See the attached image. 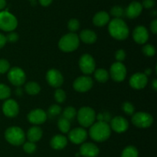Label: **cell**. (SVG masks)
I'll use <instances>...</instances> for the list:
<instances>
[{
	"mask_svg": "<svg viewBox=\"0 0 157 157\" xmlns=\"http://www.w3.org/2000/svg\"><path fill=\"white\" fill-rule=\"evenodd\" d=\"M108 31L113 38L117 40H124L129 36L130 30L127 23L122 18H114L110 22Z\"/></svg>",
	"mask_w": 157,
	"mask_h": 157,
	"instance_id": "obj_1",
	"label": "cell"
},
{
	"mask_svg": "<svg viewBox=\"0 0 157 157\" xmlns=\"http://www.w3.org/2000/svg\"><path fill=\"white\" fill-rule=\"evenodd\" d=\"M89 134L92 139L96 142H104L108 139L111 134V129L108 123L104 122L94 123L90 126Z\"/></svg>",
	"mask_w": 157,
	"mask_h": 157,
	"instance_id": "obj_2",
	"label": "cell"
},
{
	"mask_svg": "<svg viewBox=\"0 0 157 157\" xmlns=\"http://www.w3.org/2000/svg\"><path fill=\"white\" fill-rule=\"evenodd\" d=\"M80 44V38L75 32H70L61 37L58 42V47L61 51L65 52H73L76 50Z\"/></svg>",
	"mask_w": 157,
	"mask_h": 157,
	"instance_id": "obj_3",
	"label": "cell"
},
{
	"mask_svg": "<svg viewBox=\"0 0 157 157\" xmlns=\"http://www.w3.org/2000/svg\"><path fill=\"white\" fill-rule=\"evenodd\" d=\"M5 138L8 143L13 146H21L25 139V134L18 126H11L6 130Z\"/></svg>",
	"mask_w": 157,
	"mask_h": 157,
	"instance_id": "obj_4",
	"label": "cell"
},
{
	"mask_svg": "<svg viewBox=\"0 0 157 157\" xmlns=\"http://www.w3.org/2000/svg\"><path fill=\"white\" fill-rule=\"evenodd\" d=\"M77 115L78 122L83 127H90L96 119L95 111L88 106L81 107L78 110Z\"/></svg>",
	"mask_w": 157,
	"mask_h": 157,
	"instance_id": "obj_5",
	"label": "cell"
},
{
	"mask_svg": "<svg viewBox=\"0 0 157 157\" xmlns=\"http://www.w3.org/2000/svg\"><path fill=\"white\" fill-rule=\"evenodd\" d=\"M18 26L16 17L7 11L0 12V29L6 32H12Z\"/></svg>",
	"mask_w": 157,
	"mask_h": 157,
	"instance_id": "obj_6",
	"label": "cell"
},
{
	"mask_svg": "<svg viewBox=\"0 0 157 157\" xmlns=\"http://www.w3.org/2000/svg\"><path fill=\"white\" fill-rule=\"evenodd\" d=\"M132 123L135 126L141 129L148 128L153 124V118L150 114L144 112H139L134 113L132 117Z\"/></svg>",
	"mask_w": 157,
	"mask_h": 157,
	"instance_id": "obj_7",
	"label": "cell"
},
{
	"mask_svg": "<svg viewBox=\"0 0 157 157\" xmlns=\"http://www.w3.org/2000/svg\"><path fill=\"white\" fill-rule=\"evenodd\" d=\"M8 78L13 86L19 87L25 82L26 75L23 69L16 66L9 69L8 72Z\"/></svg>",
	"mask_w": 157,
	"mask_h": 157,
	"instance_id": "obj_8",
	"label": "cell"
},
{
	"mask_svg": "<svg viewBox=\"0 0 157 157\" xmlns=\"http://www.w3.org/2000/svg\"><path fill=\"white\" fill-rule=\"evenodd\" d=\"M79 67L83 73L86 75L93 73L95 71L96 63L94 59L90 54H84L79 60Z\"/></svg>",
	"mask_w": 157,
	"mask_h": 157,
	"instance_id": "obj_9",
	"label": "cell"
},
{
	"mask_svg": "<svg viewBox=\"0 0 157 157\" xmlns=\"http://www.w3.org/2000/svg\"><path fill=\"white\" fill-rule=\"evenodd\" d=\"M110 74L114 81L122 82L127 76V69L122 62H116L110 66Z\"/></svg>",
	"mask_w": 157,
	"mask_h": 157,
	"instance_id": "obj_10",
	"label": "cell"
},
{
	"mask_svg": "<svg viewBox=\"0 0 157 157\" xmlns=\"http://www.w3.org/2000/svg\"><path fill=\"white\" fill-rule=\"evenodd\" d=\"M94 85L93 79L90 77L83 75L77 78L73 84L74 89L79 92H86L90 90Z\"/></svg>",
	"mask_w": 157,
	"mask_h": 157,
	"instance_id": "obj_11",
	"label": "cell"
},
{
	"mask_svg": "<svg viewBox=\"0 0 157 157\" xmlns=\"http://www.w3.org/2000/svg\"><path fill=\"white\" fill-rule=\"evenodd\" d=\"M46 80L51 86L54 88H59L64 83L62 74L58 69H52L46 74Z\"/></svg>",
	"mask_w": 157,
	"mask_h": 157,
	"instance_id": "obj_12",
	"label": "cell"
},
{
	"mask_svg": "<svg viewBox=\"0 0 157 157\" xmlns=\"http://www.w3.org/2000/svg\"><path fill=\"white\" fill-rule=\"evenodd\" d=\"M87 132L84 128L78 127L68 132V139L75 144H81L87 139Z\"/></svg>",
	"mask_w": 157,
	"mask_h": 157,
	"instance_id": "obj_13",
	"label": "cell"
},
{
	"mask_svg": "<svg viewBox=\"0 0 157 157\" xmlns=\"http://www.w3.org/2000/svg\"><path fill=\"white\" fill-rule=\"evenodd\" d=\"M2 112L6 116L9 118L15 117L19 112V106L15 100L9 99L2 105Z\"/></svg>",
	"mask_w": 157,
	"mask_h": 157,
	"instance_id": "obj_14",
	"label": "cell"
},
{
	"mask_svg": "<svg viewBox=\"0 0 157 157\" xmlns=\"http://www.w3.org/2000/svg\"><path fill=\"white\" fill-rule=\"evenodd\" d=\"M110 129L116 132L122 133L127 131L129 127L128 121L124 117L117 115L110 119Z\"/></svg>",
	"mask_w": 157,
	"mask_h": 157,
	"instance_id": "obj_15",
	"label": "cell"
},
{
	"mask_svg": "<svg viewBox=\"0 0 157 157\" xmlns=\"http://www.w3.org/2000/svg\"><path fill=\"white\" fill-rule=\"evenodd\" d=\"M130 85L135 89H142L146 87L148 83V78L142 72H136L130 78Z\"/></svg>",
	"mask_w": 157,
	"mask_h": 157,
	"instance_id": "obj_16",
	"label": "cell"
},
{
	"mask_svg": "<svg viewBox=\"0 0 157 157\" xmlns=\"http://www.w3.org/2000/svg\"><path fill=\"white\" fill-rule=\"evenodd\" d=\"M47 119V113L41 109H35L28 114V120L35 125L43 124Z\"/></svg>",
	"mask_w": 157,
	"mask_h": 157,
	"instance_id": "obj_17",
	"label": "cell"
},
{
	"mask_svg": "<svg viewBox=\"0 0 157 157\" xmlns=\"http://www.w3.org/2000/svg\"><path fill=\"white\" fill-rule=\"evenodd\" d=\"M99 152V148L92 143H82L80 147V155L84 157H97Z\"/></svg>",
	"mask_w": 157,
	"mask_h": 157,
	"instance_id": "obj_18",
	"label": "cell"
},
{
	"mask_svg": "<svg viewBox=\"0 0 157 157\" xmlns=\"http://www.w3.org/2000/svg\"><path fill=\"white\" fill-rule=\"evenodd\" d=\"M133 38L138 44H144L149 38V32L146 27L138 26L134 29L133 32Z\"/></svg>",
	"mask_w": 157,
	"mask_h": 157,
	"instance_id": "obj_19",
	"label": "cell"
},
{
	"mask_svg": "<svg viewBox=\"0 0 157 157\" xmlns=\"http://www.w3.org/2000/svg\"><path fill=\"white\" fill-rule=\"evenodd\" d=\"M142 4L138 2H132L125 10V15L129 18H135L139 16L143 11Z\"/></svg>",
	"mask_w": 157,
	"mask_h": 157,
	"instance_id": "obj_20",
	"label": "cell"
},
{
	"mask_svg": "<svg viewBox=\"0 0 157 157\" xmlns=\"http://www.w3.org/2000/svg\"><path fill=\"white\" fill-rule=\"evenodd\" d=\"M50 144L54 149L56 150L62 149L67 146V139L63 135H55L51 139Z\"/></svg>",
	"mask_w": 157,
	"mask_h": 157,
	"instance_id": "obj_21",
	"label": "cell"
},
{
	"mask_svg": "<svg viewBox=\"0 0 157 157\" xmlns=\"http://www.w3.org/2000/svg\"><path fill=\"white\" fill-rule=\"evenodd\" d=\"M110 21V15H108L107 12L101 11L94 15L93 18V22L95 26L102 27L106 26Z\"/></svg>",
	"mask_w": 157,
	"mask_h": 157,
	"instance_id": "obj_22",
	"label": "cell"
},
{
	"mask_svg": "<svg viewBox=\"0 0 157 157\" xmlns=\"http://www.w3.org/2000/svg\"><path fill=\"white\" fill-rule=\"evenodd\" d=\"M42 134L43 132L41 128L38 126H32L28 130L27 138L29 141L36 143L41 139V138L42 137Z\"/></svg>",
	"mask_w": 157,
	"mask_h": 157,
	"instance_id": "obj_23",
	"label": "cell"
},
{
	"mask_svg": "<svg viewBox=\"0 0 157 157\" xmlns=\"http://www.w3.org/2000/svg\"><path fill=\"white\" fill-rule=\"evenodd\" d=\"M80 38L86 44H93L97 41V34L90 29H84L80 34Z\"/></svg>",
	"mask_w": 157,
	"mask_h": 157,
	"instance_id": "obj_24",
	"label": "cell"
},
{
	"mask_svg": "<svg viewBox=\"0 0 157 157\" xmlns=\"http://www.w3.org/2000/svg\"><path fill=\"white\" fill-rule=\"evenodd\" d=\"M25 89L28 94L33 95L39 93L41 91V87H40L39 84L35 82H29V83H26Z\"/></svg>",
	"mask_w": 157,
	"mask_h": 157,
	"instance_id": "obj_25",
	"label": "cell"
},
{
	"mask_svg": "<svg viewBox=\"0 0 157 157\" xmlns=\"http://www.w3.org/2000/svg\"><path fill=\"white\" fill-rule=\"evenodd\" d=\"M94 78L99 83H106L109 78V72L104 69H98L94 72Z\"/></svg>",
	"mask_w": 157,
	"mask_h": 157,
	"instance_id": "obj_26",
	"label": "cell"
},
{
	"mask_svg": "<svg viewBox=\"0 0 157 157\" xmlns=\"http://www.w3.org/2000/svg\"><path fill=\"white\" fill-rule=\"evenodd\" d=\"M58 126L59 130L63 133H67L71 129V123L70 120L61 117L58 122Z\"/></svg>",
	"mask_w": 157,
	"mask_h": 157,
	"instance_id": "obj_27",
	"label": "cell"
},
{
	"mask_svg": "<svg viewBox=\"0 0 157 157\" xmlns=\"http://www.w3.org/2000/svg\"><path fill=\"white\" fill-rule=\"evenodd\" d=\"M121 157H139V152L135 146H128L123 150Z\"/></svg>",
	"mask_w": 157,
	"mask_h": 157,
	"instance_id": "obj_28",
	"label": "cell"
},
{
	"mask_svg": "<svg viewBox=\"0 0 157 157\" xmlns=\"http://www.w3.org/2000/svg\"><path fill=\"white\" fill-rule=\"evenodd\" d=\"M77 115V110L75 108L72 107V106H68L66 108L63 112V116L64 118L67 119L68 120H72L73 119L75 118Z\"/></svg>",
	"mask_w": 157,
	"mask_h": 157,
	"instance_id": "obj_29",
	"label": "cell"
},
{
	"mask_svg": "<svg viewBox=\"0 0 157 157\" xmlns=\"http://www.w3.org/2000/svg\"><path fill=\"white\" fill-rule=\"evenodd\" d=\"M11 95V89L6 85L0 83V99H7Z\"/></svg>",
	"mask_w": 157,
	"mask_h": 157,
	"instance_id": "obj_30",
	"label": "cell"
},
{
	"mask_svg": "<svg viewBox=\"0 0 157 157\" xmlns=\"http://www.w3.org/2000/svg\"><path fill=\"white\" fill-rule=\"evenodd\" d=\"M110 14L115 18H121V17L125 15V10L121 6H115L110 9Z\"/></svg>",
	"mask_w": 157,
	"mask_h": 157,
	"instance_id": "obj_31",
	"label": "cell"
},
{
	"mask_svg": "<svg viewBox=\"0 0 157 157\" xmlns=\"http://www.w3.org/2000/svg\"><path fill=\"white\" fill-rule=\"evenodd\" d=\"M122 109L123 111H124L126 114H127V115H133V114H134V106H133L131 103H130V102H125V103H123Z\"/></svg>",
	"mask_w": 157,
	"mask_h": 157,
	"instance_id": "obj_32",
	"label": "cell"
},
{
	"mask_svg": "<svg viewBox=\"0 0 157 157\" xmlns=\"http://www.w3.org/2000/svg\"><path fill=\"white\" fill-rule=\"evenodd\" d=\"M55 99L57 103H62L66 99V94L61 89H57L55 92Z\"/></svg>",
	"mask_w": 157,
	"mask_h": 157,
	"instance_id": "obj_33",
	"label": "cell"
},
{
	"mask_svg": "<svg viewBox=\"0 0 157 157\" xmlns=\"http://www.w3.org/2000/svg\"><path fill=\"white\" fill-rule=\"evenodd\" d=\"M143 52L147 56H154L155 54H156V49L153 45L147 44L143 47Z\"/></svg>",
	"mask_w": 157,
	"mask_h": 157,
	"instance_id": "obj_34",
	"label": "cell"
},
{
	"mask_svg": "<svg viewBox=\"0 0 157 157\" xmlns=\"http://www.w3.org/2000/svg\"><path fill=\"white\" fill-rule=\"evenodd\" d=\"M67 27L68 29L71 31V32H75L78 31L80 28V22L76 18H71L69 20L67 23Z\"/></svg>",
	"mask_w": 157,
	"mask_h": 157,
	"instance_id": "obj_35",
	"label": "cell"
},
{
	"mask_svg": "<svg viewBox=\"0 0 157 157\" xmlns=\"http://www.w3.org/2000/svg\"><path fill=\"white\" fill-rule=\"evenodd\" d=\"M36 149L37 146L35 145V143H32V142L29 141L23 145V149H24V151L26 153H33V152H35L36 151Z\"/></svg>",
	"mask_w": 157,
	"mask_h": 157,
	"instance_id": "obj_36",
	"label": "cell"
},
{
	"mask_svg": "<svg viewBox=\"0 0 157 157\" xmlns=\"http://www.w3.org/2000/svg\"><path fill=\"white\" fill-rule=\"evenodd\" d=\"M61 108L59 105L54 104L52 106H51L49 107V109H48V113L49 115H52V116H55V115H58L61 113Z\"/></svg>",
	"mask_w": 157,
	"mask_h": 157,
	"instance_id": "obj_37",
	"label": "cell"
},
{
	"mask_svg": "<svg viewBox=\"0 0 157 157\" xmlns=\"http://www.w3.org/2000/svg\"><path fill=\"white\" fill-rule=\"evenodd\" d=\"M9 69H10V64L8 60L5 59V58H1L0 59V73H6V72H9Z\"/></svg>",
	"mask_w": 157,
	"mask_h": 157,
	"instance_id": "obj_38",
	"label": "cell"
},
{
	"mask_svg": "<svg viewBox=\"0 0 157 157\" xmlns=\"http://www.w3.org/2000/svg\"><path fill=\"white\" fill-rule=\"evenodd\" d=\"M97 119L99 122H104V123H108V122H110L111 119V116L108 112H103V113H99L97 115Z\"/></svg>",
	"mask_w": 157,
	"mask_h": 157,
	"instance_id": "obj_39",
	"label": "cell"
},
{
	"mask_svg": "<svg viewBox=\"0 0 157 157\" xmlns=\"http://www.w3.org/2000/svg\"><path fill=\"white\" fill-rule=\"evenodd\" d=\"M115 58H116L117 61L122 62L126 58V52L124 49H118L115 53Z\"/></svg>",
	"mask_w": 157,
	"mask_h": 157,
	"instance_id": "obj_40",
	"label": "cell"
},
{
	"mask_svg": "<svg viewBox=\"0 0 157 157\" xmlns=\"http://www.w3.org/2000/svg\"><path fill=\"white\" fill-rule=\"evenodd\" d=\"M6 41L9 42H15L18 40V35L16 32H10L6 36Z\"/></svg>",
	"mask_w": 157,
	"mask_h": 157,
	"instance_id": "obj_41",
	"label": "cell"
},
{
	"mask_svg": "<svg viewBox=\"0 0 157 157\" xmlns=\"http://www.w3.org/2000/svg\"><path fill=\"white\" fill-rule=\"evenodd\" d=\"M155 6V0H143L142 6L146 9H151Z\"/></svg>",
	"mask_w": 157,
	"mask_h": 157,
	"instance_id": "obj_42",
	"label": "cell"
},
{
	"mask_svg": "<svg viewBox=\"0 0 157 157\" xmlns=\"http://www.w3.org/2000/svg\"><path fill=\"white\" fill-rule=\"evenodd\" d=\"M150 29L153 34H156L157 32V19H154L150 25Z\"/></svg>",
	"mask_w": 157,
	"mask_h": 157,
	"instance_id": "obj_43",
	"label": "cell"
},
{
	"mask_svg": "<svg viewBox=\"0 0 157 157\" xmlns=\"http://www.w3.org/2000/svg\"><path fill=\"white\" fill-rule=\"evenodd\" d=\"M6 42H7V41H6V36L4 35H2V33H0V49L4 47Z\"/></svg>",
	"mask_w": 157,
	"mask_h": 157,
	"instance_id": "obj_44",
	"label": "cell"
},
{
	"mask_svg": "<svg viewBox=\"0 0 157 157\" xmlns=\"http://www.w3.org/2000/svg\"><path fill=\"white\" fill-rule=\"evenodd\" d=\"M53 0H39L40 4L42 6H48Z\"/></svg>",
	"mask_w": 157,
	"mask_h": 157,
	"instance_id": "obj_45",
	"label": "cell"
},
{
	"mask_svg": "<svg viewBox=\"0 0 157 157\" xmlns=\"http://www.w3.org/2000/svg\"><path fill=\"white\" fill-rule=\"evenodd\" d=\"M6 6V0H0V10L3 9Z\"/></svg>",
	"mask_w": 157,
	"mask_h": 157,
	"instance_id": "obj_46",
	"label": "cell"
},
{
	"mask_svg": "<svg viewBox=\"0 0 157 157\" xmlns=\"http://www.w3.org/2000/svg\"><path fill=\"white\" fill-rule=\"evenodd\" d=\"M152 86H153V89H154L155 91L157 89V80L156 79H154L153 81V83H152Z\"/></svg>",
	"mask_w": 157,
	"mask_h": 157,
	"instance_id": "obj_47",
	"label": "cell"
},
{
	"mask_svg": "<svg viewBox=\"0 0 157 157\" xmlns=\"http://www.w3.org/2000/svg\"><path fill=\"white\" fill-rule=\"evenodd\" d=\"M151 72H152V70L150 69H147V70L145 71V75H150V74H151Z\"/></svg>",
	"mask_w": 157,
	"mask_h": 157,
	"instance_id": "obj_48",
	"label": "cell"
},
{
	"mask_svg": "<svg viewBox=\"0 0 157 157\" xmlns=\"http://www.w3.org/2000/svg\"><path fill=\"white\" fill-rule=\"evenodd\" d=\"M15 93H16L17 95H21V94H22V92H21V89H18V90H17L16 92H15Z\"/></svg>",
	"mask_w": 157,
	"mask_h": 157,
	"instance_id": "obj_49",
	"label": "cell"
},
{
	"mask_svg": "<svg viewBox=\"0 0 157 157\" xmlns=\"http://www.w3.org/2000/svg\"><path fill=\"white\" fill-rule=\"evenodd\" d=\"M31 1H34V0H31Z\"/></svg>",
	"mask_w": 157,
	"mask_h": 157,
	"instance_id": "obj_50",
	"label": "cell"
}]
</instances>
